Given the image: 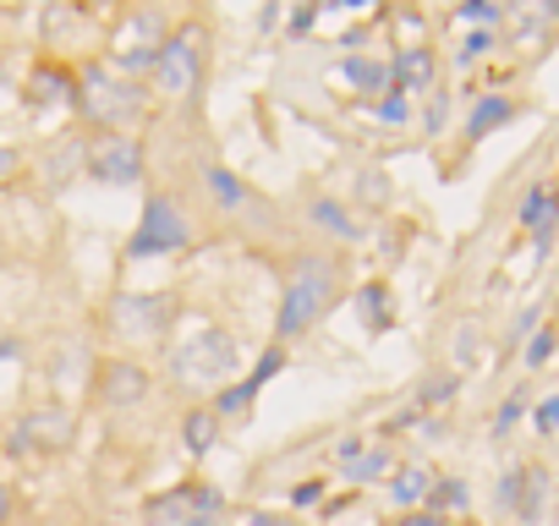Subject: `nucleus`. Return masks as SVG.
I'll use <instances>...</instances> for the list:
<instances>
[{
  "mask_svg": "<svg viewBox=\"0 0 559 526\" xmlns=\"http://www.w3.org/2000/svg\"><path fill=\"white\" fill-rule=\"evenodd\" d=\"M203 77H209V34L203 23H181L170 28L154 72H148V94L170 99V105H198L203 94Z\"/></svg>",
  "mask_w": 559,
  "mask_h": 526,
  "instance_id": "nucleus-4",
  "label": "nucleus"
},
{
  "mask_svg": "<svg viewBox=\"0 0 559 526\" xmlns=\"http://www.w3.org/2000/svg\"><path fill=\"white\" fill-rule=\"evenodd\" d=\"M406 116H412V105H406V94H401V88L379 94V121H390V127H406Z\"/></svg>",
  "mask_w": 559,
  "mask_h": 526,
  "instance_id": "nucleus-32",
  "label": "nucleus"
},
{
  "mask_svg": "<svg viewBox=\"0 0 559 526\" xmlns=\"http://www.w3.org/2000/svg\"><path fill=\"white\" fill-rule=\"evenodd\" d=\"M499 504L521 521V526H543L548 515V471L537 461H521L499 477Z\"/></svg>",
  "mask_w": 559,
  "mask_h": 526,
  "instance_id": "nucleus-11",
  "label": "nucleus"
},
{
  "mask_svg": "<svg viewBox=\"0 0 559 526\" xmlns=\"http://www.w3.org/2000/svg\"><path fill=\"white\" fill-rule=\"evenodd\" d=\"M181 351H192V357H181V373H198V379H225V373H236V340L219 330V324H203L198 330V340L192 346H181Z\"/></svg>",
  "mask_w": 559,
  "mask_h": 526,
  "instance_id": "nucleus-14",
  "label": "nucleus"
},
{
  "mask_svg": "<svg viewBox=\"0 0 559 526\" xmlns=\"http://www.w3.org/2000/svg\"><path fill=\"white\" fill-rule=\"evenodd\" d=\"M532 428H537V439H554L559 433V395L532 401Z\"/></svg>",
  "mask_w": 559,
  "mask_h": 526,
  "instance_id": "nucleus-31",
  "label": "nucleus"
},
{
  "mask_svg": "<svg viewBox=\"0 0 559 526\" xmlns=\"http://www.w3.org/2000/svg\"><path fill=\"white\" fill-rule=\"evenodd\" d=\"M154 395V373L138 362V357H105L99 373H94V401L105 411H132Z\"/></svg>",
  "mask_w": 559,
  "mask_h": 526,
  "instance_id": "nucleus-9",
  "label": "nucleus"
},
{
  "mask_svg": "<svg viewBox=\"0 0 559 526\" xmlns=\"http://www.w3.org/2000/svg\"><path fill=\"white\" fill-rule=\"evenodd\" d=\"M72 105H78L99 132H132V127L148 116L154 94H148L138 77L116 72L110 61H94V67H83V72L72 77Z\"/></svg>",
  "mask_w": 559,
  "mask_h": 526,
  "instance_id": "nucleus-2",
  "label": "nucleus"
},
{
  "mask_svg": "<svg viewBox=\"0 0 559 526\" xmlns=\"http://www.w3.org/2000/svg\"><path fill=\"white\" fill-rule=\"evenodd\" d=\"M352 302L362 308V319H368V330H373V335H384V330L395 324V308H390V286H384V280H362Z\"/></svg>",
  "mask_w": 559,
  "mask_h": 526,
  "instance_id": "nucleus-23",
  "label": "nucleus"
},
{
  "mask_svg": "<svg viewBox=\"0 0 559 526\" xmlns=\"http://www.w3.org/2000/svg\"><path fill=\"white\" fill-rule=\"evenodd\" d=\"M198 247V219L192 208L176 198V192H148L143 198V214L121 247L127 263H148V258H176V252H192Z\"/></svg>",
  "mask_w": 559,
  "mask_h": 526,
  "instance_id": "nucleus-3",
  "label": "nucleus"
},
{
  "mask_svg": "<svg viewBox=\"0 0 559 526\" xmlns=\"http://www.w3.org/2000/svg\"><path fill=\"white\" fill-rule=\"evenodd\" d=\"M346 291V270L335 252H297L280 275V313H274V346H292L308 340Z\"/></svg>",
  "mask_w": 559,
  "mask_h": 526,
  "instance_id": "nucleus-1",
  "label": "nucleus"
},
{
  "mask_svg": "<svg viewBox=\"0 0 559 526\" xmlns=\"http://www.w3.org/2000/svg\"><path fill=\"white\" fill-rule=\"evenodd\" d=\"M554 351H559V330H554V324H537V330L526 335V351H521V362L537 373V368H548V362H554Z\"/></svg>",
  "mask_w": 559,
  "mask_h": 526,
  "instance_id": "nucleus-27",
  "label": "nucleus"
},
{
  "mask_svg": "<svg viewBox=\"0 0 559 526\" xmlns=\"http://www.w3.org/2000/svg\"><path fill=\"white\" fill-rule=\"evenodd\" d=\"M466 504H472V488H466L461 477H439V482H433V493H428V510H433V515H444V521H450L455 510H466Z\"/></svg>",
  "mask_w": 559,
  "mask_h": 526,
  "instance_id": "nucleus-25",
  "label": "nucleus"
},
{
  "mask_svg": "<svg viewBox=\"0 0 559 526\" xmlns=\"http://www.w3.org/2000/svg\"><path fill=\"white\" fill-rule=\"evenodd\" d=\"M395 526H450V521H444V515H433V510H406Z\"/></svg>",
  "mask_w": 559,
  "mask_h": 526,
  "instance_id": "nucleus-34",
  "label": "nucleus"
},
{
  "mask_svg": "<svg viewBox=\"0 0 559 526\" xmlns=\"http://www.w3.org/2000/svg\"><path fill=\"white\" fill-rule=\"evenodd\" d=\"M83 176L99 187H138L148 176V148L138 132H94L83 138Z\"/></svg>",
  "mask_w": 559,
  "mask_h": 526,
  "instance_id": "nucleus-6",
  "label": "nucleus"
},
{
  "mask_svg": "<svg viewBox=\"0 0 559 526\" xmlns=\"http://www.w3.org/2000/svg\"><path fill=\"white\" fill-rule=\"evenodd\" d=\"M554 219H559V192H554L548 181H532L526 198H521V230H526L537 247H548V241H554Z\"/></svg>",
  "mask_w": 559,
  "mask_h": 526,
  "instance_id": "nucleus-18",
  "label": "nucleus"
},
{
  "mask_svg": "<svg viewBox=\"0 0 559 526\" xmlns=\"http://www.w3.org/2000/svg\"><path fill=\"white\" fill-rule=\"evenodd\" d=\"M510 121H515V99H510V94H483V99L472 105V116H466V138L483 143V138H493V132L510 127Z\"/></svg>",
  "mask_w": 559,
  "mask_h": 526,
  "instance_id": "nucleus-20",
  "label": "nucleus"
},
{
  "mask_svg": "<svg viewBox=\"0 0 559 526\" xmlns=\"http://www.w3.org/2000/svg\"><path fill=\"white\" fill-rule=\"evenodd\" d=\"M493 45H499V28H472V34L461 39V50H455V61H461V67H472V61H483V56H488Z\"/></svg>",
  "mask_w": 559,
  "mask_h": 526,
  "instance_id": "nucleus-30",
  "label": "nucleus"
},
{
  "mask_svg": "<svg viewBox=\"0 0 559 526\" xmlns=\"http://www.w3.org/2000/svg\"><path fill=\"white\" fill-rule=\"evenodd\" d=\"M280 368H286V346H269V357H258L247 379H236V384H225V390H219V395L209 401V406L219 411V422H225V417H241V411L252 406V395H258V390H263V384H269V379H274Z\"/></svg>",
  "mask_w": 559,
  "mask_h": 526,
  "instance_id": "nucleus-15",
  "label": "nucleus"
},
{
  "mask_svg": "<svg viewBox=\"0 0 559 526\" xmlns=\"http://www.w3.org/2000/svg\"><path fill=\"white\" fill-rule=\"evenodd\" d=\"M252 526H297V521H280V515H252Z\"/></svg>",
  "mask_w": 559,
  "mask_h": 526,
  "instance_id": "nucleus-37",
  "label": "nucleus"
},
{
  "mask_svg": "<svg viewBox=\"0 0 559 526\" xmlns=\"http://www.w3.org/2000/svg\"><path fill=\"white\" fill-rule=\"evenodd\" d=\"M12 170H17V154H12V148H0V181H12Z\"/></svg>",
  "mask_w": 559,
  "mask_h": 526,
  "instance_id": "nucleus-36",
  "label": "nucleus"
},
{
  "mask_svg": "<svg viewBox=\"0 0 559 526\" xmlns=\"http://www.w3.org/2000/svg\"><path fill=\"white\" fill-rule=\"evenodd\" d=\"M543 7H548V17H554V23H559V0H543Z\"/></svg>",
  "mask_w": 559,
  "mask_h": 526,
  "instance_id": "nucleus-38",
  "label": "nucleus"
},
{
  "mask_svg": "<svg viewBox=\"0 0 559 526\" xmlns=\"http://www.w3.org/2000/svg\"><path fill=\"white\" fill-rule=\"evenodd\" d=\"M198 181H203V192H209V203H214L219 219H269L274 214V203L258 187H247L236 170H225V165H203Z\"/></svg>",
  "mask_w": 559,
  "mask_h": 526,
  "instance_id": "nucleus-10",
  "label": "nucleus"
},
{
  "mask_svg": "<svg viewBox=\"0 0 559 526\" xmlns=\"http://www.w3.org/2000/svg\"><path fill=\"white\" fill-rule=\"evenodd\" d=\"M143 521L148 526H225V493L214 482H181L170 493H154Z\"/></svg>",
  "mask_w": 559,
  "mask_h": 526,
  "instance_id": "nucleus-7",
  "label": "nucleus"
},
{
  "mask_svg": "<svg viewBox=\"0 0 559 526\" xmlns=\"http://www.w3.org/2000/svg\"><path fill=\"white\" fill-rule=\"evenodd\" d=\"M214 439H219V411H214V406H192V411L181 417V444H187V455L203 461V455L214 450Z\"/></svg>",
  "mask_w": 559,
  "mask_h": 526,
  "instance_id": "nucleus-21",
  "label": "nucleus"
},
{
  "mask_svg": "<svg viewBox=\"0 0 559 526\" xmlns=\"http://www.w3.org/2000/svg\"><path fill=\"white\" fill-rule=\"evenodd\" d=\"M302 214L313 219V230H324V236H335V241H362V219H357V208L341 203V198H330V192H308Z\"/></svg>",
  "mask_w": 559,
  "mask_h": 526,
  "instance_id": "nucleus-16",
  "label": "nucleus"
},
{
  "mask_svg": "<svg viewBox=\"0 0 559 526\" xmlns=\"http://www.w3.org/2000/svg\"><path fill=\"white\" fill-rule=\"evenodd\" d=\"M341 83H346L352 94H390V61L352 56V61H341Z\"/></svg>",
  "mask_w": 559,
  "mask_h": 526,
  "instance_id": "nucleus-22",
  "label": "nucleus"
},
{
  "mask_svg": "<svg viewBox=\"0 0 559 526\" xmlns=\"http://www.w3.org/2000/svg\"><path fill=\"white\" fill-rule=\"evenodd\" d=\"M12 521V482H0V526Z\"/></svg>",
  "mask_w": 559,
  "mask_h": 526,
  "instance_id": "nucleus-35",
  "label": "nucleus"
},
{
  "mask_svg": "<svg viewBox=\"0 0 559 526\" xmlns=\"http://www.w3.org/2000/svg\"><path fill=\"white\" fill-rule=\"evenodd\" d=\"M433 482H439V477H433V466H423V461H406V466H395V471H390V482H384V488H390V504L406 515V510H428V493H433Z\"/></svg>",
  "mask_w": 559,
  "mask_h": 526,
  "instance_id": "nucleus-19",
  "label": "nucleus"
},
{
  "mask_svg": "<svg viewBox=\"0 0 559 526\" xmlns=\"http://www.w3.org/2000/svg\"><path fill=\"white\" fill-rule=\"evenodd\" d=\"M319 499H324V477H308L302 488H292V504H297V510H313Z\"/></svg>",
  "mask_w": 559,
  "mask_h": 526,
  "instance_id": "nucleus-33",
  "label": "nucleus"
},
{
  "mask_svg": "<svg viewBox=\"0 0 559 526\" xmlns=\"http://www.w3.org/2000/svg\"><path fill=\"white\" fill-rule=\"evenodd\" d=\"M433 77H439V56H433L428 45H406V50L390 61V88H401V94H428Z\"/></svg>",
  "mask_w": 559,
  "mask_h": 526,
  "instance_id": "nucleus-17",
  "label": "nucleus"
},
{
  "mask_svg": "<svg viewBox=\"0 0 559 526\" xmlns=\"http://www.w3.org/2000/svg\"><path fill=\"white\" fill-rule=\"evenodd\" d=\"M526 411H532V390H510V395L499 401V411H493V439H510Z\"/></svg>",
  "mask_w": 559,
  "mask_h": 526,
  "instance_id": "nucleus-28",
  "label": "nucleus"
},
{
  "mask_svg": "<svg viewBox=\"0 0 559 526\" xmlns=\"http://www.w3.org/2000/svg\"><path fill=\"white\" fill-rule=\"evenodd\" d=\"M165 39H170L165 12L132 7V12L116 23V34H110V67L127 72V77H148L154 61H159V50H165Z\"/></svg>",
  "mask_w": 559,
  "mask_h": 526,
  "instance_id": "nucleus-5",
  "label": "nucleus"
},
{
  "mask_svg": "<svg viewBox=\"0 0 559 526\" xmlns=\"http://www.w3.org/2000/svg\"><path fill=\"white\" fill-rule=\"evenodd\" d=\"M554 230H559V225H554Z\"/></svg>",
  "mask_w": 559,
  "mask_h": 526,
  "instance_id": "nucleus-40",
  "label": "nucleus"
},
{
  "mask_svg": "<svg viewBox=\"0 0 559 526\" xmlns=\"http://www.w3.org/2000/svg\"><path fill=\"white\" fill-rule=\"evenodd\" d=\"M335 461H341V471H346V482H352V488H362V482H390V471H395L390 444H384V439H368V433L341 439Z\"/></svg>",
  "mask_w": 559,
  "mask_h": 526,
  "instance_id": "nucleus-13",
  "label": "nucleus"
},
{
  "mask_svg": "<svg viewBox=\"0 0 559 526\" xmlns=\"http://www.w3.org/2000/svg\"><path fill=\"white\" fill-rule=\"evenodd\" d=\"M28 99H34V105H56V99H72V77H67L61 67H39V72L28 77Z\"/></svg>",
  "mask_w": 559,
  "mask_h": 526,
  "instance_id": "nucleus-24",
  "label": "nucleus"
},
{
  "mask_svg": "<svg viewBox=\"0 0 559 526\" xmlns=\"http://www.w3.org/2000/svg\"><path fill=\"white\" fill-rule=\"evenodd\" d=\"M461 390V379L455 373H428L423 384H417V401H412V411H433V406H450V395Z\"/></svg>",
  "mask_w": 559,
  "mask_h": 526,
  "instance_id": "nucleus-26",
  "label": "nucleus"
},
{
  "mask_svg": "<svg viewBox=\"0 0 559 526\" xmlns=\"http://www.w3.org/2000/svg\"><path fill=\"white\" fill-rule=\"evenodd\" d=\"M455 17L472 23V28H499L504 23V7H499V0H461Z\"/></svg>",
  "mask_w": 559,
  "mask_h": 526,
  "instance_id": "nucleus-29",
  "label": "nucleus"
},
{
  "mask_svg": "<svg viewBox=\"0 0 559 526\" xmlns=\"http://www.w3.org/2000/svg\"><path fill=\"white\" fill-rule=\"evenodd\" d=\"M78 439V417L61 401H45L34 411H23V422L12 428V450L17 455H67Z\"/></svg>",
  "mask_w": 559,
  "mask_h": 526,
  "instance_id": "nucleus-8",
  "label": "nucleus"
},
{
  "mask_svg": "<svg viewBox=\"0 0 559 526\" xmlns=\"http://www.w3.org/2000/svg\"><path fill=\"white\" fill-rule=\"evenodd\" d=\"M176 297L170 291H154V297H121L116 302V324H121V335H132V340H159L170 324H176Z\"/></svg>",
  "mask_w": 559,
  "mask_h": 526,
  "instance_id": "nucleus-12",
  "label": "nucleus"
},
{
  "mask_svg": "<svg viewBox=\"0 0 559 526\" xmlns=\"http://www.w3.org/2000/svg\"><path fill=\"white\" fill-rule=\"evenodd\" d=\"M39 526H67V521H61V515H50V521H39Z\"/></svg>",
  "mask_w": 559,
  "mask_h": 526,
  "instance_id": "nucleus-39",
  "label": "nucleus"
}]
</instances>
